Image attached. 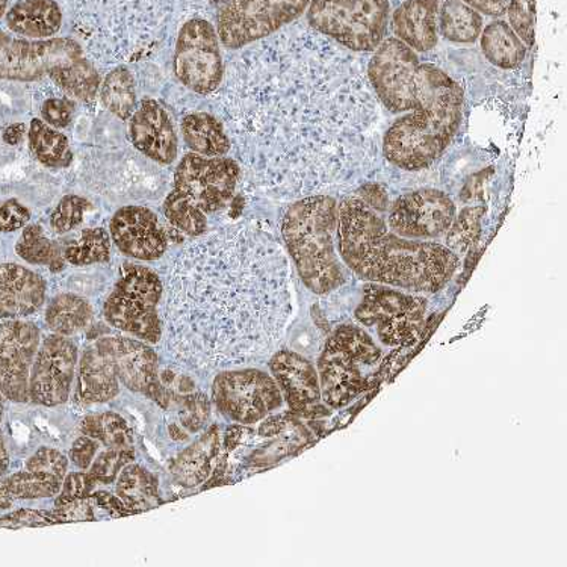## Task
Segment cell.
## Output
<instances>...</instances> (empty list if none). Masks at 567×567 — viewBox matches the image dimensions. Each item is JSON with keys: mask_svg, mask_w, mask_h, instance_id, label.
I'll return each instance as SVG.
<instances>
[{"mask_svg": "<svg viewBox=\"0 0 567 567\" xmlns=\"http://www.w3.org/2000/svg\"><path fill=\"white\" fill-rule=\"evenodd\" d=\"M353 53L292 23L231 58L217 113L251 189L298 200L358 184L377 164L380 103Z\"/></svg>", "mask_w": 567, "mask_h": 567, "instance_id": "1", "label": "cell"}, {"mask_svg": "<svg viewBox=\"0 0 567 567\" xmlns=\"http://www.w3.org/2000/svg\"><path fill=\"white\" fill-rule=\"evenodd\" d=\"M164 297L163 338L181 367L206 375L251 365L272 354L291 318L287 255L259 227H221L177 251Z\"/></svg>", "mask_w": 567, "mask_h": 567, "instance_id": "2", "label": "cell"}, {"mask_svg": "<svg viewBox=\"0 0 567 567\" xmlns=\"http://www.w3.org/2000/svg\"><path fill=\"white\" fill-rule=\"evenodd\" d=\"M383 186H360L338 205V248L347 267L371 284L415 293L441 291L461 259L444 244L415 241L393 234Z\"/></svg>", "mask_w": 567, "mask_h": 567, "instance_id": "3", "label": "cell"}, {"mask_svg": "<svg viewBox=\"0 0 567 567\" xmlns=\"http://www.w3.org/2000/svg\"><path fill=\"white\" fill-rule=\"evenodd\" d=\"M175 8L176 0H69L74 34L97 69L155 53L167 39Z\"/></svg>", "mask_w": 567, "mask_h": 567, "instance_id": "4", "label": "cell"}, {"mask_svg": "<svg viewBox=\"0 0 567 567\" xmlns=\"http://www.w3.org/2000/svg\"><path fill=\"white\" fill-rule=\"evenodd\" d=\"M416 106L396 118L382 141L388 163L405 172L429 168L450 146L462 123L461 85L436 65L421 64Z\"/></svg>", "mask_w": 567, "mask_h": 567, "instance_id": "5", "label": "cell"}, {"mask_svg": "<svg viewBox=\"0 0 567 567\" xmlns=\"http://www.w3.org/2000/svg\"><path fill=\"white\" fill-rule=\"evenodd\" d=\"M123 389L141 393L161 408L168 405V389L161 380L157 354L151 346L124 337L97 339L79 360L76 400L103 404L117 399Z\"/></svg>", "mask_w": 567, "mask_h": 567, "instance_id": "6", "label": "cell"}, {"mask_svg": "<svg viewBox=\"0 0 567 567\" xmlns=\"http://www.w3.org/2000/svg\"><path fill=\"white\" fill-rule=\"evenodd\" d=\"M338 202L329 194L293 200L281 219V236L298 276L318 296L337 291L347 281L334 239Z\"/></svg>", "mask_w": 567, "mask_h": 567, "instance_id": "7", "label": "cell"}, {"mask_svg": "<svg viewBox=\"0 0 567 567\" xmlns=\"http://www.w3.org/2000/svg\"><path fill=\"white\" fill-rule=\"evenodd\" d=\"M382 359V349L365 330L355 326L334 330L318 360L321 395L327 408H346L371 389Z\"/></svg>", "mask_w": 567, "mask_h": 567, "instance_id": "8", "label": "cell"}, {"mask_svg": "<svg viewBox=\"0 0 567 567\" xmlns=\"http://www.w3.org/2000/svg\"><path fill=\"white\" fill-rule=\"evenodd\" d=\"M164 281L152 268L124 265L113 291L103 303L107 324L140 341L157 343L163 339Z\"/></svg>", "mask_w": 567, "mask_h": 567, "instance_id": "9", "label": "cell"}, {"mask_svg": "<svg viewBox=\"0 0 567 567\" xmlns=\"http://www.w3.org/2000/svg\"><path fill=\"white\" fill-rule=\"evenodd\" d=\"M389 0H310L313 31L354 53L374 52L386 37Z\"/></svg>", "mask_w": 567, "mask_h": 567, "instance_id": "10", "label": "cell"}, {"mask_svg": "<svg viewBox=\"0 0 567 567\" xmlns=\"http://www.w3.org/2000/svg\"><path fill=\"white\" fill-rule=\"evenodd\" d=\"M427 308V300L415 292L370 284L363 288L355 318L363 327L374 330L384 346L411 347L424 332Z\"/></svg>", "mask_w": 567, "mask_h": 567, "instance_id": "11", "label": "cell"}, {"mask_svg": "<svg viewBox=\"0 0 567 567\" xmlns=\"http://www.w3.org/2000/svg\"><path fill=\"white\" fill-rule=\"evenodd\" d=\"M309 3L310 0H227L215 27L219 41L230 51H239L296 22Z\"/></svg>", "mask_w": 567, "mask_h": 567, "instance_id": "12", "label": "cell"}, {"mask_svg": "<svg viewBox=\"0 0 567 567\" xmlns=\"http://www.w3.org/2000/svg\"><path fill=\"white\" fill-rule=\"evenodd\" d=\"M213 401L219 415L238 424L265 420L284 404L276 380L258 368L218 371L213 383Z\"/></svg>", "mask_w": 567, "mask_h": 567, "instance_id": "13", "label": "cell"}, {"mask_svg": "<svg viewBox=\"0 0 567 567\" xmlns=\"http://www.w3.org/2000/svg\"><path fill=\"white\" fill-rule=\"evenodd\" d=\"M173 70L185 89L200 96L217 93L225 78V61L217 28L209 20L192 19L177 35Z\"/></svg>", "mask_w": 567, "mask_h": 567, "instance_id": "14", "label": "cell"}, {"mask_svg": "<svg viewBox=\"0 0 567 567\" xmlns=\"http://www.w3.org/2000/svg\"><path fill=\"white\" fill-rule=\"evenodd\" d=\"M420 58L403 41L391 37L375 49L367 64L368 81L377 101L389 113H409L420 99Z\"/></svg>", "mask_w": 567, "mask_h": 567, "instance_id": "15", "label": "cell"}, {"mask_svg": "<svg viewBox=\"0 0 567 567\" xmlns=\"http://www.w3.org/2000/svg\"><path fill=\"white\" fill-rule=\"evenodd\" d=\"M78 40L22 39L0 29V81L34 82L84 56Z\"/></svg>", "mask_w": 567, "mask_h": 567, "instance_id": "16", "label": "cell"}, {"mask_svg": "<svg viewBox=\"0 0 567 567\" xmlns=\"http://www.w3.org/2000/svg\"><path fill=\"white\" fill-rule=\"evenodd\" d=\"M241 168L234 157H208L188 153L175 172V189L203 214L218 213L235 196Z\"/></svg>", "mask_w": 567, "mask_h": 567, "instance_id": "17", "label": "cell"}, {"mask_svg": "<svg viewBox=\"0 0 567 567\" xmlns=\"http://www.w3.org/2000/svg\"><path fill=\"white\" fill-rule=\"evenodd\" d=\"M453 198L441 189L424 188L404 194L388 208L389 229L405 239L432 241L444 236L453 225Z\"/></svg>", "mask_w": 567, "mask_h": 567, "instance_id": "18", "label": "cell"}, {"mask_svg": "<svg viewBox=\"0 0 567 567\" xmlns=\"http://www.w3.org/2000/svg\"><path fill=\"white\" fill-rule=\"evenodd\" d=\"M79 350L72 339L49 334L40 342L29 379V401L44 408L68 403L76 379Z\"/></svg>", "mask_w": 567, "mask_h": 567, "instance_id": "19", "label": "cell"}, {"mask_svg": "<svg viewBox=\"0 0 567 567\" xmlns=\"http://www.w3.org/2000/svg\"><path fill=\"white\" fill-rule=\"evenodd\" d=\"M40 329L34 322H0V392L12 403H28L29 379L40 347Z\"/></svg>", "mask_w": 567, "mask_h": 567, "instance_id": "20", "label": "cell"}, {"mask_svg": "<svg viewBox=\"0 0 567 567\" xmlns=\"http://www.w3.org/2000/svg\"><path fill=\"white\" fill-rule=\"evenodd\" d=\"M270 371L281 396L297 415L321 417L329 415L322 401L320 377L312 363L296 351L280 350L271 355Z\"/></svg>", "mask_w": 567, "mask_h": 567, "instance_id": "21", "label": "cell"}, {"mask_svg": "<svg viewBox=\"0 0 567 567\" xmlns=\"http://www.w3.org/2000/svg\"><path fill=\"white\" fill-rule=\"evenodd\" d=\"M69 471V457L43 446L28 458L23 471L0 480V508L18 499L52 498L60 494Z\"/></svg>", "mask_w": 567, "mask_h": 567, "instance_id": "22", "label": "cell"}, {"mask_svg": "<svg viewBox=\"0 0 567 567\" xmlns=\"http://www.w3.org/2000/svg\"><path fill=\"white\" fill-rule=\"evenodd\" d=\"M111 239L127 258L153 262L168 250V236L159 218L144 206H123L110 223Z\"/></svg>", "mask_w": 567, "mask_h": 567, "instance_id": "23", "label": "cell"}, {"mask_svg": "<svg viewBox=\"0 0 567 567\" xmlns=\"http://www.w3.org/2000/svg\"><path fill=\"white\" fill-rule=\"evenodd\" d=\"M132 146L153 163L172 165L179 152V136L167 110L153 99H144L130 118Z\"/></svg>", "mask_w": 567, "mask_h": 567, "instance_id": "24", "label": "cell"}, {"mask_svg": "<svg viewBox=\"0 0 567 567\" xmlns=\"http://www.w3.org/2000/svg\"><path fill=\"white\" fill-rule=\"evenodd\" d=\"M48 285L19 264L0 265V320H22L44 306Z\"/></svg>", "mask_w": 567, "mask_h": 567, "instance_id": "25", "label": "cell"}, {"mask_svg": "<svg viewBox=\"0 0 567 567\" xmlns=\"http://www.w3.org/2000/svg\"><path fill=\"white\" fill-rule=\"evenodd\" d=\"M439 0H408L392 14L395 39L416 53L436 48L439 41Z\"/></svg>", "mask_w": 567, "mask_h": 567, "instance_id": "26", "label": "cell"}, {"mask_svg": "<svg viewBox=\"0 0 567 567\" xmlns=\"http://www.w3.org/2000/svg\"><path fill=\"white\" fill-rule=\"evenodd\" d=\"M62 22L64 14L56 0H19L6 12L7 28L22 39H53Z\"/></svg>", "mask_w": 567, "mask_h": 567, "instance_id": "27", "label": "cell"}, {"mask_svg": "<svg viewBox=\"0 0 567 567\" xmlns=\"http://www.w3.org/2000/svg\"><path fill=\"white\" fill-rule=\"evenodd\" d=\"M181 130L186 147L197 155L219 157L231 152L229 135L217 115L188 114L182 120Z\"/></svg>", "mask_w": 567, "mask_h": 567, "instance_id": "28", "label": "cell"}, {"mask_svg": "<svg viewBox=\"0 0 567 567\" xmlns=\"http://www.w3.org/2000/svg\"><path fill=\"white\" fill-rule=\"evenodd\" d=\"M94 320V309L85 297L62 292L45 308L44 321L52 333L70 338L84 332Z\"/></svg>", "mask_w": 567, "mask_h": 567, "instance_id": "29", "label": "cell"}, {"mask_svg": "<svg viewBox=\"0 0 567 567\" xmlns=\"http://www.w3.org/2000/svg\"><path fill=\"white\" fill-rule=\"evenodd\" d=\"M480 45L486 60L498 69L515 70L527 58V45L504 20H495L483 28Z\"/></svg>", "mask_w": 567, "mask_h": 567, "instance_id": "30", "label": "cell"}, {"mask_svg": "<svg viewBox=\"0 0 567 567\" xmlns=\"http://www.w3.org/2000/svg\"><path fill=\"white\" fill-rule=\"evenodd\" d=\"M115 494L127 511H147L159 503V482L146 467L132 462L115 480Z\"/></svg>", "mask_w": 567, "mask_h": 567, "instance_id": "31", "label": "cell"}, {"mask_svg": "<svg viewBox=\"0 0 567 567\" xmlns=\"http://www.w3.org/2000/svg\"><path fill=\"white\" fill-rule=\"evenodd\" d=\"M437 27L439 34L451 43L472 44L482 35L484 20L461 0H445L439 6Z\"/></svg>", "mask_w": 567, "mask_h": 567, "instance_id": "32", "label": "cell"}, {"mask_svg": "<svg viewBox=\"0 0 567 567\" xmlns=\"http://www.w3.org/2000/svg\"><path fill=\"white\" fill-rule=\"evenodd\" d=\"M218 451V432L217 429H210L209 433L198 439L196 444L186 449L176 458L175 466H173V474H175L176 482L182 486L194 487L210 474L215 454Z\"/></svg>", "mask_w": 567, "mask_h": 567, "instance_id": "33", "label": "cell"}, {"mask_svg": "<svg viewBox=\"0 0 567 567\" xmlns=\"http://www.w3.org/2000/svg\"><path fill=\"white\" fill-rule=\"evenodd\" d=\"M28 143L32 155L48 168H65L73 163L68 135L34 118L29 124Z\"/></svg>", "mask_w": 567, "mask_h": 567, "instance_id": "34", "label": "cell"}, {"mask_svg": "<svg viewBox=\"0 0 567 567\" xmlns=\"http://www.w3.org/2000/svg\"><path fill=\"white\" fill-rule=\"evenodd\" d=\"M49 79L70 99L79 102H94L101 90L102 79L96 65L85 55L72 64L49 74Z\"/></svg>", "mask_w": 567, "mask_h": 567, "instance_id": "35", "label": "cell"}, {"mask_svg": "<svg viewBox=\"0 0 567 567\" xmlns=\"http://www.w3.org/2000/svg\"><path fill=\"white\" fill-rule=\"evenodd\" d=\"M16 254L24 262L48 267L53 275L65 270L64 248L45 235L40 225L23 227L22 236L16 244Z\"/></svg>", "mask_w": 567, "mask_h": 567, "instance_id": "36", "label": "cell"}, {"mask_svg": "<svg viewBox=\"0 0 567 567\" xmlns=\"http://www.w3.org/2000/svg\"><path fill=\"white\" fill-rule=\"evenodd\" d=\"M103 106L120 120H130L138 107L135 78L127 65H117L106 73L101 84Z\"/></svg>", "mask_w": 567, "mask_h": 567, "instance_id": "37", "label": "cell"}, {"mask_svg": "<svg viewBox=\"0 0 567 567\" xmlns=\"http://www.w3.org/2000/svg\"><path fill=\"white\" fill-rule=\"evenodd\" d=\"M111 241L113 239L105 227L84 229L64 247L65 262L73 267L110 262Z\"/></svg>", "mask_w": 567, "mask_h": 567, "instance_id": "38", "label": "cell"}, {"mask_svg": "<svg viewBox=\"0 0 567 567\" xmlns=\"http://www.w3.org/2000/svg\"><path fill=\"white\" fill-rule=\"evenodd\" d=\"M79 429L106 449H131L134 444L130 424L115 412L91 413L81 421Z\"/></svg>", "mask_w": 567, "mask_h": 567, "instance_id": "39", "label": "cell"}, {"mask_svg": "<svg viewBox=\"0 0 567 567\" xmlns=\"http://www.w3.org/2000/svg\"><path fill=\"white\" fill-rule=\"evenodd\" d=\"M163 209L165 218L176 229L184 231L185 235L198 238V236L206 234V229H208V215L203 214L197 206H194L188 198L182 196L176 189H173L165 197Z\"/></svg>", "mask_w": 567, "mask_h": 567, "instance_id": "40", "label": "cell"}, {"mask_svg": "<svg viewBox=\"0 0 567 567\" xmlns=\"http://www.w3.org/2000/svg\"><path fill=\"white\" fill-rule=\"evenodd\" d=\"M484 214L483 206H470L455 215L453 225L445 234V247L454 255H463L470 250L480 235V221Z\"/></svg>", "mask_w": 567, "mask_h": 567, "instance_id": "41", "label": "cell"}, {"mask_svg": "<svg viewBox=\"0 0 567 567\" xmlns=\"http://www.w3.org/2000/svg\"><path fill=\"white\" fill-rule=\"evenodd\" d=\"M135 461L134 449H107L94 458L90 466L91 477L97 484H114L123 467Z\"/></svg>", "mask_w": 567, "mask_h": 567, "instance_id": "42", "label": "cell"}, {"mask_svg": "<svg viewBox=\"0 0 567 567\" xmlns=\"http://www.w3.org/2000/svg\"><path fill=\"white\" fill-rule=\"evenodd\" d=\"M91 209V203L81 196L62 197L51 215L52 230L58 235L69 234L82 225L86 210Z\"/></svg>", "mask_w": 567, "mask_h": 567, "instance_id": "43", "label": "cell"}, {"mask_svg": "<svg viewBox=\"0 0 567 567\" xmlns=\"http://www.w3.org/2000/svg\"><path fill=\"white\" fill-rule=\"evenodd\" d=\"M179 416L182 427L189 433L200 432L210 416V401L206 393H192L184 396Z\"/></svg>", "mask_w": 567, "mask_h": 567, "instance_id": "44", "label": "cell"}, {"mask_svg": "<svg viewBox=\"0 0 567 567\" xmlns=\"http://www.w3.org/2000/svg\"><path fill=\"white\" fill-rule=\"evenodd\" d=\"M96 484L90 472H70V474L68 472L60 494L56 495V507L61 508L68 506V504L89 498Z\"/></svg>", "mask_w": 567, "mask_h": 567, "instance_id": "45", "label": "cell"}, {"mask_svg": "<svg viewBox=\"0 0 567 567\" xmlns=\"http://www.w3.org/2000/svg\"><path fill=\"white\" fill-rule=\"evenodd\" d=\"M508 24L525 45L534 44V22L532 11L528 10L525 0H511L507 3Z\"/></svg>", "mask_w": 567, "mask_h": 567, "instance_id": "46", "label": "cell"}, {"mask_svg": "<svg viewBox=\"0 0 567 567\" xmlns=\"http://www.w3.org/2000/svg\"><path fill=\"white\" fill-rule=\"evenodd\" d=\"M74 115V102L69 97L48 99L41 106L43 122L53 130H65L72 123Z\"/></svg>", "mask_w": 567, "mask_h": 567, "instance_id": "47", "label": "cell"}, {"mask_svg": "<svg viewBox=\"0 0 567 567\" xmlns=\"http://www.w3.org/2000/svg\"><path fill=\"white\" fill-rule=\"evenodd\" d=\"M29 219H31V210L18 198L0 202V231L3 234L23 229L28 226Z\"/></svg>", "mask_w": 567, "mask_h": 567, "instance_id": "48", "label": "cell"}, {"mask_svg": "<svg viewBox=\"0 0 567 567\" xmlns=\"http://www.w3.org/2000/svg\"><path fill=\"white\" fill-rule=\"evenodd\" d=\"M99 446H101V444H99L97 441L85 436V434L84 436L78 437L76 441L73 442L72 449H70V462H72L78 470H90L91 463L96 458Z\"/></svg>", "mask_w": 567, "mask_h": 567, "instance_id": "49", "label": "cell"}, {"mask_svg": "<svg viewBox=\"0 0 567 567\" xmlns=\"http://www.w3.org/2000/svg\"><path fill=\"white\" fill-rule=\"evenodd\" d=\"M461 2L489 18H503L507 12V0H461Z\"/></svg>", "mask_w": 567, "mask_h": 567, "instance_id": "50", "label": "cell"}, {"mask_svg": "<svg viewBox=\"0 0 567 567\" xmlns=\"http://www.w3.org/2000/svg\"><path fill=\"white\" fill-rule=\"evenodd\" d=\"M91 496H93L102 507L107 508V511L126 513V511H124L126 506H124L123 501L120 499L118 496H113L107 494V492H97V494Z\"/></svg>", "mask_w": 567, "mask_h": 567, "instance_id": "51", "label": "cell"}, {"mask_svg": "<svg viewBox=\"0 0 567 567\" xmlns=\"http://www.w3.org/2000/svg\"><path fill=\"white\" fill-rule=\"evenodd\" d=\"M8 466H10V455H8L6 437H3L2 430H0V478L7 474Z\"/></svg>", "mask_w": 567, "mask_h": 567, "instance_id": "52", "label": "cell"}, {"mask_svg": "<svg viewBox=\"0 0 567 567\" xmlns=\"http://www.w3.org/2000/svg\"><path fill=\"white\" fill-rule=\"evenodd\" d=\"M24 135V126L23 124H14V126L8 127L6 134H3V138H6L8 144H18L20 140L23 138Z\"/></svg>", "mask_w": 567, "mask_h": 567, "instance_id": "53", "label": "cell"}, {"mask_svg": "<svg viewBox=\"0 0 567 567\" xmlns=\"http://www.w3.org/2000/svg\"><path fill=\"white\" fill-rule=\"evenodd\" d=\"M7 8H8V0H0V19H2L3 16H6Z\"/></svg>", "mask_w": 567, "mask_h": 567, "instance_id": "54", "label": "cell"}, {"mask_svg": "<svg viewBox=\"0 0 567 567\" xmlns=\"http://www.w3.org/2000/svg\"><path fill=\"white\" fill-rule=\"evenodd\" d=\"M3 400H6V396L0 392V420H2L3 411H6V403H3Z\"/></svg>", "mask_w": 567, "mask_h": 567, "instance_id": "55", "label": "cell"}]
</instances>
